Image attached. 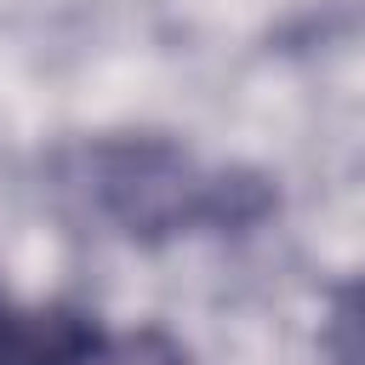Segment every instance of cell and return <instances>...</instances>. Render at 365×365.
I'll return each instance as SVG.
<instances>
[{
    "label": "cell",
    "mask_w": 365,
    "mask_h": 365,
    "mask_svg": "<svg viewBox=\"0 0 365 365\" xmlns=\"http://www.w3.org/2000/svg\"><path fill=\"white\" fill-rule=\"evenodd\" d=\"M86 188L97 194V205L131 228H182V222H205L222 217V177H200L188 165V154L165 148V143H103L86 160Z\"/></svg>",
    "instance_id": "obj_1"
},
{
    "label": "cell",
    "mask_w": 365,
    "mask_h": 365,
    "mask_svg": "<svg viewBox=\"0 0 365 365\" xmlns=\"http://www.w3.org/2000/svg\"><path fill=\"white\" fill-rule=\"evenodd\" d=\"M103 325L80 308H40L23 314V365H97Z\"/></svg>",
    "instance_id": "obj_2"
},
{
    "label": "cell",
    "mask_w": 365,
    "mask_h": 365,
    "mask_svg": "<svg viewBox=\"0 0 365 365\" xmlns=\"http://www.w3.org/2000/svg\"><path fill=\"white\" fill-rule=\"evenodd\" d=\"M336 342H342V354L354 359V365H365V279L342 297V308H336Z\"/></svg>",
    "instance_id": "obj_3"
},
{
    "label": "cell",
    "mask_w": 365,
    "mask_h": 365,
    "mask_svg": "<svg viewBox=\"0 0 365 365\" xmlns=\"http://www.w3.org/2000/svg\"><path fill=\"white\" fill-rule=\"evenodd\" d=\"M0 365H23V314L0 291Z\"/></svg>",
    "instance_id": "obj_4"
}]
</instances>
